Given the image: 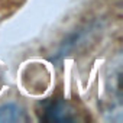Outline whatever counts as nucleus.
Returning <instances> with one entry per match:
<instances>
[{
    "instance_id": "obj_1",
    "label": "nucleus",
    "mask_w": 123,
    "mask_h": 123,
    "mask_svg": "<svg viewBox=\"0 0 123 123\" xmlns=\"http://www.w3.org/2000/svg\"><path fill=\"white\" fill-rule=\"evenodd\" d=\"M74 119V110L64 98H51L42 106L41 120L43 122H73Z\"/></svg>"
},
{
    "instance_id": "obj_2",
    "label": "nucleus",
    "mask_w": 123,
    "mask_h": 123,
    "mask_svg": "<svg viewBox=\"0 0 123 123\" xmlns=\"http://www.w3.org/2000/svg\"><path fill=\"white\" fill-rule=\"evenodd\" d=\"M25 120L22 106L16 103H5L0 106V123H16Z\"/></svg>"
}]
</instances>
